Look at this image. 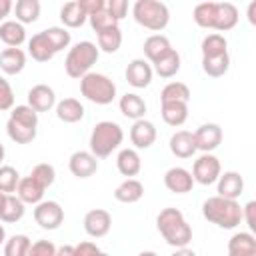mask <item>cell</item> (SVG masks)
Returning a JSON list of instances; mask_svg holds the SVG:
<instances>
[{"label": "cell", "instance_id": "1", "mask_svg": "<svg viewBox=\"0 0 256 256\" xmlns=\"http://www.w3.org/2000/svg\"><path fill=\"white\" fill-rule=\"evenodd\" d=\"M156 228L164 242L172 248L188 246L192 242V228L178 208H164L156 216Z\"/></svg>", "mask_w": 256, "mask_h": 256}, {"label": "cell", "instance_id": "2", "mask_svg": "<svg viewBox=\"0 0 256 256\" xmlns=\"http://www.w3.org/2000/svg\"><path fill=\"white\" fill-rule=\"evenodd\" d=\"M202 216L224 230H234L242 222V206L234 198H224L220 194L210 196L202 204Z\"/></svg>", "mask_w": 256, "mask_h": 256}, {"label": "cell", "instance_id": "3", "mask_svg": "<svg viewBox=\"0 0 256 256\" xmlns=\"http://www.w3.org/2000/svg\"><path fill=\"white\" fill-rule=\"evenodd\" d=\"M36 130H38V112L28 104L12 106L10 118L6 122L8 138L16 144H30L36 138Z\"/></svg>", "mask_w": 256, "mask_h": 256}, {"label": "cell", "instance_id": "4", "mask_svg": "<svg viewBox=\"0 0 256 256\" xmlns=\"http://www.w3.org/2000/svg\"><path fill=\"white\" fill-rule=\"evenodd\" d=\"M124 140V130L120 124L112 120H102L92 128L90 134V152L96 158H106L110 156Z\"/></svg>", "mask_w": 256, "mask_h": 256}, {"label": "cell", "instance_id": "5", "mask_svg": "<svg viewBox=\"0 0 256 256\" xmlns=\"http://www.w3.org/2000/svg\"><path fill=\"white\" fill-rule=\"evenodd\" d=\"M98 58H100V48L94 42H90V40L76 42L66 54L64 70L70 78H82L86 72L92 70V66L98 62Z\"/></svg>", "mask_w": 256, "mask_h": 256}, {"label": "cell", "instance_id": "6", "mask_svg": "<svg viewBox=\"0 0 256 256\" xmlns=\"http://www.w3.org/2000/svg\"><path fill=\"white\" fill-rule=\"evenodd\" d=\"M132 16L140 26L152 32L164 30L170 22V10L160 0H136L132 6Z\"/></svg>", "mask_w": 256, "mask_h": 256}, {"label": "cell", "instance_id": "7", "mask_svg": "<svg viewBox=\"0 0 256 256\" xmlns=\"http://www.w3.org/2000/svg\"><path fill=\"white\" fill-rule=\"evenodd\" d=\"M80 92L92 104L106 106L112 104V100L116 98V84L106 74L90 70L80 78Z\"/></svg>", "mask_w": 256, "mask_h": 256}, {"label": "cell", "instance_id": "8", "mask_svg": "<svg viewBox=\"0 0 256 256\" xmlns=\"http://www.w3.org/2000/svg\"><path fill=\"white\" fill-rule=\"evenodd\" d=\"M34 222L42 230H58L64 222V208L56 200H40L34 204Z\"/></svg>", "mask_w": 256, "mask_h": 256}, {"label": "cell", "instance_id": "9", "mask_svg": "<svg viewBox=\"0 0 256 256\" xmlns=\"http://www.w3.org/2000/svg\"><path fill=\"white\" fill-rule=\"evenodd\" d=\"M222 172V166H220V160L210 154V152H204L202 156H198L194 160V166H192V178L194 182L202 184V186H208V184H214L218 180Z\"/></svg>", "mask_w": 256, "mask_h": 256}, {"label": "cell", "instance_id": "10", "mask_svg": "<svg viewBox=\"0 0 256 256\" xmlns=\"http://www.w3.org/2000/svg\"><path fill=\"white\" fill-rule=\"evenodd\" d=\"M112 228V216L108 210L104 208H94V210H88L86 216H84V230L88 236L92 238H102L110 232Z\"/></svg>", "mask_w": 256, "mask_h": 256}, {"label": "cell", "instance_id": "11", "mask_svg": "<svg viewBox=\"0 0 256 256\" xmlns=\"http://www.w3.org/2000/svg\"><path fill=\"white\" fill-rule=\"evenodd\" d=\"M126 82L134 88H146L150 86L152 82V76H154V70H152V64L144 58H134L128 66H126Z\"/></svg>", "mask_w": 256, "mask_h": 256}, {"label": "cell", "instance_id": "12", "mask_svg": "<svg viewBox=\"0 0 256 256\" xmlns=\"http://www.w3.org/2000/svg\"><path fill=\"white\" fill-rule=\"evenodd\" d=\"M192 134H194L196 150H200V152H212L222 142V128L218 124H214V122L198 126V130L192 132Z\"/></svg>", "mask_w": 256, "mask_h": 256}, {"label": "cell", "instance_id": "13", "mask_svg": "<svg viewBox=\"0 0 256 256\" xmlns=\"http://www.w3.org/2000/svg\"><path fill=\"white\" fill-rule=\"evenodd\" d=\"M156 136H158L156 126L150 120H146V118L134 120V124L130 128V142L134 144V148H138V150L150 148L156 142Z\"/></svg>", "mask_w": 256, "mask_h": 256}, {"label": "cell", "instance_id": "14", "mask_svg": "<svg viewBox=\"0 0 256 256\" xmlns=\"http://www.w3.org/2000/svg\"><path fill=\"white\" fill-rule=\"evenodd\" d=\"M164 186L174 192V194H186L194 188V178H192V172L182 168V166H174V168H168L166 174H164Z\"/></svg>", "mask_w": 256, "mask_h": 256}, {"label": "cell", "instance_id": "15", "mask_svg": "<svg viewBox=\"0 0 256 256\" xmlns=\"http://www.w3.org/2000/svg\"><path fill=\"white\" fill-rule=\"evenodd\" d=\"M68 168L76 178H90L96 174L98 170V158L92 152L86 150H78L70 156L68 160Z\"/></svg>", "mask_w": 256, "mask_h": 256}, {"label": "cell", "instance_id": "16", "mask_svg": "<svg viewBox=\"0 0 256 256\" xmlns=\"http://www.w3.org/2000/svg\"><path fill=\"white\" fill-rule=\"evenodd\" d=\"M28 106L36 112H48L56 106V92L48 84H36L28 90Z\"/></svg>", "mask_w": 256, "mask_h": 256}, {"label": "cell", "instance_id": "17", "mask_svg": "<svg viewBox=\"0 0 256 256\" xmlns=\"http://www.w3.org/2000/svg\"><path fill=\"white\" fill-rule=\"evenodd\" d=\"M26 66V52L20 46H8L0 52V70L8 76L20 74Z\"/></svg>", "mask_w": 256, "mask_h": 256}, {"label": "cell", "instance_id": "18", "mask_svg": "<svg viewBox=\"0 0 256 256\" xmlns=\"http://www.w3.org/2000/svg\"><path fill=\"white\" fill-rule=\"evenodd\" d=\"M216 182H218V194L224 198L238 200L244 192V178L240 176V172H234V170H228L224 174L220 172Z\"/></svg>", "mask_w": 256, "mask_h": 256}, {"label": "cell", "instance_id": "19", "mask_svg": "<svg viewBox=\"0 0 256 256\" xmlns=\"http://www.w3.org/2000/svg\"><path fill=\"white\" fill-rule=\"evenodd\" d=\"M170 152L176 158H192L196 154V144H194V134L188 130H178L170 136Z\"/></svg>", "mask_w": 256, "mask_h": 256}, {"label": "cell", "instance_id": "20", "mask_svg": "<svg viewBox=\"0 0 256 256\" xmlns=\"http://www.w3.org/2000/svg\"><path fill=\"white\" fill-rule=\"evenodd\" d=\"M116 168L122 176L126 178H132L136 176L140 170H142V160H140V154L134 150V148H122L116 156Z\"/></svg>", "mask_w": 256, "mask_h": 256}, {"label": "cell", "instance_id": "21", "mask_svg": "<svg viewBox=\"0 0 256 256\" xmlns=\"http://www.w3.org/2000/svg\"><path fill=\"white\" fill-rule=\"evenodd\" d=\"M142 196H144V184L140 180H136L134 176L126 178L124 182H120L116 186V190H114V198L118 202H122V204H134Z\"/></svg>", "mask_w": 256, "mask_h": 256}, {"label": "cell", "instance_id": "22", "mask_svg": "<svg viewBox=\"0 0 256 256\" xmlns=\"http://www.w3.org/2000/svg\"><path fill=\"white\" fill-rule=\"evenodd\" d=\"M162 104V120L168 126H182L188 120V102L182 100H170V102H160Z\"/></svg>", "mask_w": 256, "mask_h": 256}, {"label": "cell", "instance_id": "23", "mask_svg": "<svg viewBox=\"0 0 256 256\" xmlns=\"http://www.w3.org/2000/svg\"><path fill=\"white\" fill-rule=\"evenodd\" d=\"M46 188L40 186L32 176H24L20 178L18 186H16V196L24 202V204H38L44 198Z\"/></svg>", "mask_w": 256, "mask_h": 256}, {"label": "cell", "instance_id": "24", "mask_svg": "<svg viewBox=\"0 0 256 256\" xmlns=\"http://www.w3.org/2000/svg\"><path fill=\"white\" fill-rule=\"evenodd\" d=\"M230 256H254L256 254V238L252 232H236L228 240Z\"/></svg>", "mask_w": 256, "mask_h": 256}, {"label": "cell", "instance_id": "25", "mask_svg": "<svg viewBox=\"0 0 256 256\" xmlns=\"http://www.w3.org/2000/svg\"><path fill=\"white\" fill-rule=\"evenodd\" d=\"M56 116L66 124H76L84 118V106L76 98H64L56 104Z\"/></svg>", "mask_w": 256, "mask_h": 256}, {"label": "cell", "instance_id": "26", "mask_svg": "<svg viewBox=\"0 0 256 256\" xmlns=\"http://www.w3.org/2000/svg\"><path fill=\"white\" fill-rule=\"evenodd\" d=\"M238 8L232 2H218V10H216V22H214V30L218 32H228L238 24Z\"/></svg>", "mask_w": 256, "mask_h": 256}, {"label": "cell", "instance_id": "27", "mask_svg": "<svg viewBox=\"0 0 256 256\" xmlns=\"http://www.w3.org/2000/svg\"><path fill=\"white\" fill-rule=\"evenodd\" d=\"M28 54H30L36 62H48V60L54 58L56 52H54V48L50 46V42H48L44 30L38 32V34H34V36L28 40Z\"/></svg>", "mask_w": 256, "mask_h": 256}, {"label": "cell", "instance_id": "28", "mask_svg": "<svg viewBox=\"0 0 256 256\" xmlns=\"http://www.w3.org/2000/svg\"><path fill=\"white\" fill-rule=\"evenodd\" d=\"M118 106H120V112H122L126 118H130V120L144 118V114H146V102H144V98L138 96L136 92H126V94L120 98Z\"/></svg>", "mask_w": 256, "mask_h": 256}, {"label": "cell", "instance_id": "29", "mask_svg": "<svg viewBox=\"0 0 256 256\" xmlns=\"http://www.w3.org/2000/svg\"><path fill=\"white\" fill-rule=\"evenodd\" d=\"M0 40L6 46H22L26 42L24 24L18 20H4L0 24Z\"/></svg>", "mask_w": 256, "mask_h": 256}, {"label": "cell", "instance_id": "30", "mask_svg": "<svg viewBox=\"0 0 256 256\" xmlns=\"http://www.w3.org/2000/svg\"><path fill=\"white\" fill-rule=\"evenodd\" d=\"M152 70L160 78H172V76H176L178 70H180V54L174 48L168 50L164 56H160L158 60L152 62Z\"/></svg>", "mask_w": 256, "mask_h": 256}, {"label": "cell", "instance_id": "31", "mask_svg": "<svg viewBox=\"0 0 256 256\" xmlns=\"http://www.w3.org/2000/svg\"><path fill=\"white\" fill-rule=\"evenodd\" d=\"M86 20H88V14L80 8L76 0H70L60 8V22L64 24V28H80Z\"/></svg>", "mask_w": 256, "mask_h": 256}, {"label": "cell", "instance_id": "32", "mask_svg": "<svg viewBox=\"0 0 256 256\" xmlns=\"http://www.w3.org/2000/svg\"><path fill=\"white\" fill-rule=\"evenodd\" d=\"M216 10H218V2L204 0V2L196 4L192 18H194V22H196L200 28L214 30V22H216Z\"/></svg>", "mask_w": 256, "mask_h": 256}, {"label": "cell", "instance_id": "33", "mask_svg": "<svg viewBox=\"0 0 256 256\" xmlns=\"http://www.w3.org/2000/svg\"><path fill=\"white\" fill-rule=\"evenodd\" d=\"M168 50H172V44L164 34H152L144 40V56L148 58L150 64L160 56H164Z\"/></svg>", "mask_w": 256, "mask_h": 256}, {"label": "cell", "instance_id": "34", "mask_svg": "<svg viewBox=\"0 0 256 256\" xmlns=\"http://www.w3.org/2000/svg\"><path fill=\"white\" fill-rule=\"evenodd\" d=\"M14 14H16V20L22 22V24H32L40 18V0H16L14 4Z\"/></svg>", "mask_w": 256, "mask_h": 256}, {"label": "cell", "instance_id": "35", "mask_svg": "<svg viewBox=\"0 0 256 256\" xmlns=\"http://www.w3.org/2000/svg\"><path fill=\"white\" fill-rule=\"evenodd\" d=\"M24 212H26V204L18 196L6 194V202H4V208L0 212V220L14 224V222H20L24 218Z\"/></svg>", "mask_w": 256, "mask_h": 256}, {"label": "cell", "instance_id": "36", "mask_svg": "<svg viewBox=\"0 0 256 256\" xmlns=\"http://www.w3.org/2000/svg\"><path fill=\"white\" fill-rule=\"evenodd\" d=\"M230 68V56L228 52L218 54V56H202V70L204 74L212 76V78H220L228 72Z\"/></svg>", "mask_w": 256, "mask_h": 256}, {"label": "cell", "instance_id": "37", "mask_svg": "<svg viewBox=\"0 0 256 256\" xmlns=\"http://www.w3.org/2000/svg\"><path fill=\"white\" fill-rule=\"evenodd\" d=\"M96 36H98V48L106 54H114L122 46V30L118 26L106 28V30L98 32Z\"/></svg>", "mask_w": 256, "mask_h": 256}, {"label": "cell", "instance_id": "38", "mask_svg": "<svg viewBox=\"0 0 256 256\" xmlns=\"http://www.w3.org/2000/svg\"><path fill=\"white\" fill-rule=\"evenodd\" d=\"M200 48H202V56H218V54L228 52V42L220 32H212L204 36Z\"/></svg>", "mask_w": 256, "mask_h": 256}, {"label": "cell", "instance_id": "39", "mask_svg": "<svg viewBox=\"0 0 256 256\" xmlns=\"http://www.w3.org/2000/svg\"><path fill=\"white\" fill-rule=\"evenodd\" d=\"M170 100H190V88L184 82H168L162 92H160V102H170Z\"/></svg>", "mask_w": 256, "mask_h": 256}, {"label": "cell", "instance_id": "40", "mask_svg": "<svg viewBox=\"0 0 256 256\" xmlns=\"http://www.w3.org/2000/svg\"><path fill=\"white\" fill-rule=\"evenodd\" d=\"M30 238L26 234H14L4 242V254L6 256H26L30 252Z\"/></svg>", "mask_w": 256, "mask_h": 256}, {"label": "cell", "instance_id": "41", "mask_svg": "<svg viewBox=\"0 0 256 256\" xmlns=\"http://www.w3.org/2000/svg\"><path fill=\"white\" fill-rule=\"evenodd\" d=\"M44 34H46V38H48V42H50V46L54 48L56 54H58L60 50L68 48V44H70V40H72L68 28H64V26H52V28H46Z\"/></svg>", "mask_w": 256, "mask_h": 256}, {"label": "cell", "instance_id": "42", "mask_svg": "<svg viewBox=\"0 0 256 256\" xmlns=\"http://www.w3.org/2000/svg\"><path fill=\"white\" fill-rule=\"evenodd\" d=\"M20 182V174L14 166H0V192H6V194H12L16 192V186Z\"/></svg>", "mask_w": 256, "mask_h": 256}, {"label": "cell", "instance_id": "43", "mask_svg": "<svg viewBox=\"0 0 256 256\" xmlns=\"http://www.w3.org/2000/svg\"><path fill=\"white\" fill-rule=\"evenodd\" d=\"M88 22H90V26H92V30H94L96 34L102 32V30H106V28L118 26V20L108 12V8H102V10L94 12V14H90V16H88Z\"/></svg>", "mask_w": 256, "mask_h": 256}, {"label": "cell", "instance_id": "44", "mask_svg": "<svg viewBox=\"0 0 256 256\" xmlns=\"http://www.w3.org/2000/svg\"><path fill=\"white\" fill-rule=\"evenodd\" d=\"M30 176H32L40 186L50 188V186L54 184V180H56V170H54V166H52V164L42 162V164H36V166L32 168Z\"/></svg>", "mask_w": 256, "mask_h": 256}, {"label": "cell", "instance_id": "45", "mask_svg": "<svg viewBox=\"0 0 256 256\" xmlns=\"http://www.w3.org/2000/svg\"><path fill=\"white\" fill-rule=\"evenodd\" d=\"M12 106H14V90L10 82L4 76H0V112L12 110Z\"/></svg>", "mask_w": 256, "mask_h": 256}, {"label": "cell", "instance_id": "46", "mask_svg": "<svg viewBox=\"0 0 256 256\" xmlns=\"http://www.w3.org/2000/svg\"><path fill=\"white\" fill-rule=\"evenodd\" d=\"M30 256H56V246L50 240H36L30 244Z\"/></svg>", "mask_w": 256, "mask_h": 256}, {"label": "cell", "instance_id": "47", "mask_svg": "<svg viewBox=\"0 0 256 256\" xmlns=\"http://www.w3.org/2000/svg\"><path fill=\"white\" fill-rule=\"evenodd\" d=\"M106 8H108V12L120 22V20L126 18V14H128V0H106Z\"/></svg>", "mask_w": 256, "mask_h": 256}, {"label": "cell", "instance_id": "48", "mask_svg": "<svg viewBox=\"0 0 256 256\" xmlns=\"http://www.w3.org/2000/svg\"><path fill=\"white\" fill-rule=\"evenodd\" d=\"M242 220L248 224L250 232H256V202L250 200L246 206H242Z\"/></svg>", "mask_w": 256, "mask_h": 256}, {"label": "cell", "instance_id": "49", "mask_svg": "<svg viewBox=\"0 0 256 256\" xmlns=\"http://www.w3.org/2000/svg\"><path fill=\"white\" fill-rule=\"evenodd\" d=\"M100 246H96V242H90V240H84L80 244L74 246V256H90V254H100Z\"/></svg>", "mask_w": 256, "mask_h": 256}, {"label": "cell", "instance_id": "50", "mask_svg": "<svg viewBox=\"0 0 256 256\" xmlns=\"http://www.w3.org/2000/svg\"><path fill=\"white\" fill-rule=\"evenodd\" d=\"M78 4H80V8L90 16V14H94V12H98V10H102V8H106V0H76Z\"/></svg>", "mask_w": 256, "mask_h": 256}, {"label": "cell", "instance_id": "51", "mask_svg": "<svg viewBox=\"0 0 256 256\" xmlns=\"http://www.w3.org/2000/svg\"><path fill=\"white\" fill-rule=\"evenodd\" d=\"M14 8V0H0V24L6 20V16L12 12Z\"/></svg>", "mask_w": 256, "mask_h": 256}, {"label": "cell", "instance_id": "52", "mask_svg": "<svg viewBox=\"0 0 256 256\" xmlns=\"http://www.w3.org/2000/svg\"><path fill=\"white\" fill-rule=\"evenodd\" d=\"M74 256V246H60L56 248V256Z\"/></svg>", "mask_w": 256, "mask_h": 256}, {"label": "cell", "instance_id": "53", "mask_svg": "<svg viewBox=\"0 0 256 256\" xmlns=\"http://www.w3.org/2000/svg\"><path fill=\"white\" fill-rule=\"evenodd\" d=\"M254 2H250V6H248V20H250V24H254L256 20H254Z\"/></svg>", "mask_w": 256, "mask_h": 256}, {"label": "cell", "instance_id": "54", "mask_svg": "<svg viewBox=\"0 0 256 256\" xmlns=\"http://www.w3.org/2000/svg\"><path fill=\"white\" fill-rule=\"evenodd\" d=\"M6 242V230H4V226L0 224V246Z\"/></svg>", "mask_w": 256, "mask_h": 256}, {"label": "cell", "instance_id": "55", "mask_svg": "<svg viewBox=\"0 0 256 256\" xmlns=\"http://www.w3.org/2000/svg\"><path fill=\"white\" fill-rule=\"evenodd\" d=\"M4 202H6V192H0V212L4 208Z\"/></svg>", "mask_w": 256, "mask_h": 256}, {"label": "cell", "instance_id": "56", "mask_svg": "<svg viewBox=\"0 0 256 256\" xmlns=\"http://www.w3.org/2000/svg\"><path fill=\"white\" fill-rule=\"evenodd\" d=\"M4 154H6V150H4V144L0 142V162L4 160Z\"/></svg>", "mask_w": 256, "mask_h": 256}]
</instances>
